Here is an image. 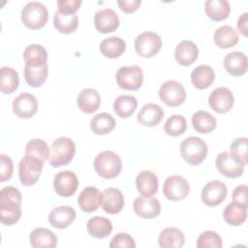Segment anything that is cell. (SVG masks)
I'll use <instances>...</instances> for the list:
<instances>
[{
	"instance_id": "9a60e30c",
	"label": "cell",
	"mask_w": 248,
	"mask_h": 248,
	"mask_svg": "<svg viewBox=\"0 0 248 248\" xmlns=\"http://www.w3.org/2000/svg\"><path fill=\"white\" fill-rule=\"evenodd\" d=\"M38 110V101L30 93H20L13 102L14 113L22 119L31 118Z\"/></svg>"
},
{
	"instance_id": "1f68e13d",
	"label": "cell",
	"mask_w": 248,
	"mask_h": 248,
	"mask_svg": "<svg viewBox=\"0 0 248 248\" xmlns=\"http://www.w3.org/2000/svg\"><path fill=\"white\" fill-rule=\"evenodd\" d=\"M126 49V43L119 37H109L104 39L100 44L101 53L110 59L121 56Z\"/></svg>"
},
{
	"instance_id": "bcb514c9",
	"label": "cell",
	"mask_w": 248,
	"mask_h": 248,
	"mask_svg": "<svg viewBox=\"0 0 248 248\" xmlns=\"http://www.w3.org/2000/svg\"><path fill=\"white\" fill-rule=\"evenodd\" d=\"M13 170L14 165L12 159L7 155L2 154L0 156V181L5 182L10 180L13 175Z\"/></svg>"
},
{
	"instance_id": "f1b7e54d",
	"label": "cell",
	"mask_w": 248,
	"mask_h": 248,
	"mask_svg": "<svg viewBox=\"0 0 248 248\" xmlns=\"http://www.w3.org/2000/svg\"><path fill=\"white\" fill-rule=\"evenodd\" d=\"M215 79V73L209 65H200L191 73V81L198 89H206Z\"/></svg>"
},
{
	"instance_id": "484cf974",
	"label": "cell",
	"mask_w": 248,
	"mask_h": 248,
	"mask_svg": "<svg viewBox=\"0 0 248 248\" xmlns=\"http://www.w3.org/2000/svg\"><path fill=\"white\" fill-rule=\"evenodd\" d=\"M77 104L82 112L93 113L101 105V96L99 92L93 88H84L79 92Z\"/></svg>"
},
{
	"instance_id": "2e32d148",
	"label": "cell",
	"mask_w": 248,
	"mask_h": 248,
	"mask_svg": "<svg viewBox=\"0 0 248 248\" xmlns=\"http://www.w3.org/2000/svg\"><path fill=\"white\" fill-rule=\"evenodd\" d=\"M135 213L143 219L156 218L161 213L159 201L152 197H138L133 203Z\"/></svg>"
},
{
	"instance_id": "7c38bea8",
	"label": "cell",
	"mask_w": 248,
	"mask_h": 248,
	"mask_svg": "<svg viewBox=\"0 0 248 248\" xmlns=\"http://www.w3.org/2000/svg\"><path fill=\"white\" fill-rule=\"evenodd\" d=\"M53 187L57 195L65 198L72 197L78 187V176L72 170L59 171L53 178Z\"/></svg>"
},
{
	"instance_id": "f6af8a7d",
	"label": "cell",
	"mask_w": 248,
	"mask_h": 248,
	"mask_svg": "<svg viewBox=\"0 0 248 248\" xmlns=\"http://www.w3.org/2000/svg\"><path fill=\"white\" fill-rule=\"evenodd\" d=\"M110 248H135L136 247V242L134 238L125 232H120L115 234L110 243H109Z\"/></svg>"
},
{
	"instance_id": "cb8c5ba5",
	"label": "cell",
	"mask_w": 248,
	"mask_h": 248,
	"mask_svg": "<svg viewBox=\"0 0 248 248\" xmlns=\"http://www.w3.org/2000/svg\"><path fill=\"white\" fill-rule=\"evenodd\" d=\"M163 117V108L157 104L148 103L141 108V109L138 113L137 120L143 126L154 127L161 122Z\"/></svg>"
},
{
	"instance_id": "b9f144b4",
	"label": "cell",
	"mask_w": 248,
	"mask_h": 248,
	"mask_svg": "<svg viewBox=\"0 0 248 248\" xmlns=\"http://www.w3.org/2000/svg\"><path fill=\"white\" fill-rule=\"evenodd\" d=\"M187 129V121L184 116L174 114L169 117L164 125V130L167 135L170 137H178Z\"/></svg>"
},
{
	"instance_id": "8992f818",
	"label": "cell",
	"mask_w": 248,
	"mask_h": 248,
	"mask_svg": "<svg viewBox=\"0 0 248 248\" xmlns=\"http://www.w3.org/2000/svg\"><path fill=\"white\" fill-rule=\"evenodd\" d=\"M116 82L121 89L136 91L140 89L143 81V73L140 66H122L116 72Z\"/></svg>"
},
{
	"instance_id": "7dc6e473",
	"label": "cell",
	"mask_w": 248,
	"mask_h": 248,
	"mask_svg": "<svg viewBox=\"0 0 248 248\" xmlns=\"http://www.w3.org/2000/svg\"><path fill=\"white\" fill-rule=\"evenodd\" d=\"M81 5L80 0H59L57 1L58 12L66 15H73L79 9Z\"/></svg>"
},
{
	"instance_id": "603a6c76",
	"label": "cell",
	"mask_w": 248,
	"mask_h": 248,
	"mask_svg": "<svg viewBox=\"0 0 248 248\" xmlns=\"http://www.w3.org/2000/svg\"><path fill=\"white\" fill-rule=\"evenodd\" d=\"M247 57L243 52L232 51L224 58V67L226 71L233 76L240 77L247 72Z\"/></svg>"
},
{
	"instance_id": "4316f807",
	"label": "cell",
	"mask_w": 248,
	"mask_h": 248,
	"mask_svg": "<svg viewBox=\"0 0 248 248\" xmlns=\"http://www.w3.org/2000/svg\"><path fill=\"white\" fill-rule=\"evenodd\" d=\"M25 66L38 68L46 65L47 52L46 49L38 44H32L26 46L23 51Z\"/></svg>"
},
{
	"instance_id": "f35d334b",
	"label": "cell",
	"mask_w": 248,
	"mask_h": 248,
	"mask_svg": "<svg viewBox=\"0 0 248 248\" xmlns=\"http://www.w3.org/2000/svg\"><path fill=\"white\" fill-rule=\"evenodd\" d=\"M53 25L58 32L71 34L75 32L78 26V17L76 14L66 15L56 11L53 16Z\"/></svg>"
},
{
	"instance_id": "ba28073f",
	"label": "cell",
	"mask_w": 248,
	"mask_h": 248,
	"mask_svg": "<svg viewBox=\"0 0 248 248\" xmlns=\"http://www.w3.org/2000/svg\"><path fill=\"white\" fill-rule=\"evenodd\" d=\"M134 46L139 55L149 58L156 55L161 49L162 39L155 32L145 31L137 36Z\"/></svg>"
},
{
	"instance_id": "4fadbf2b",
	"label": "cell",
	"mask_w": 248,
	"mask_h": 248,
	"mask_svg": "<svg viewBox=\"0 0 248 248\" xmlns=\"http://www.w3.org/2000/svg\"><path fill=\"white\" fill-rule=\"evenodd\" d=\"M215 165L218 171L229 178L239 177L244 170V165L232 158L228 151H222L217 155Z\"/></svg>"
},
{
	"instance_id": "e0dca14e",
	"label": "cell",
	"mask_w": 248,
	"mask_h": 248,
	"mask_svg": "<svg viewBox=\"0 0 248 248\" xmlns=\"http://www.w3.org/2000/svg\"><path fill=\"white\" fill-rule=\"evenodd\" d=\"M95 28L100 33H110L119 26L118 15L109 8L99 10L94 16Z\"/></svg>"
},
{
	"instance_id": "d4e9b609",
	"label": "cell",
	"mask_w": 248,
	"mask_h": 248,
	"mask_svg": "<svg viewBox=\"0 0 248 248\" xmlns=\"http://www.w3.org/2000/svg\"><path fill=\"white\" fill-rule=\"evenodd\" d=\"M30 245L34 248H54L57 246V236L46 228H36L29 235Z\"/></svg>"
},
{
	"instance_id": "ee69618b",
	"label": "cell",
	"mask_w": 248,
	"mask_h": 248,
	"mask_svg": "<svg viewBox=\"0 0 248 248\" xmlns=\"http://www.w3.org/2000/svg\"><path fill=\"white\" fill-rule=\"evenodd\" d=\"M198 248H221L222 239L221 236L214 231H205L197 240Z\"/></svg>"
},
{
	"instance_id": "c3c4849f",
	"label": "cell",
	"mask_w": 248,
	"mask_h": 248,
	"mask_svg": "<svg viewBox=\"0 0 248 248\" xmlns=\"http://www.w3.org/2000/svg\"><path fill=\"white\" fill-rule=\"evenodd\" d=\"M232 202L247 206V204H248V202H247V185L242 184V185L236 186L234 188V190L232 191Z\"/></svg>"
},
{
	"instance_id": "74e56055",
	"label": "cell",
	"mask_w": 248,
	"mask_h": 248,
	"mask_svg": "<svg viewBox=\"0 0 248 248\" xmlns=\"http://www.w3.org/2000/svg\"><path fill=\"white\" fill-rule=\"evenodd\" d=\"M114 118L107 112H101L90 120V129L96 135H106L115 128Z\"/></svg>"
},
{
	"instance_id": "8fae6325",
	"label": "cell",
	"mask_w": 248,
	"mask_h": 248,
	"mask_svg": "<svg viewBox=\"0 0 248 248\" xmlns=\"http://www.w3.org/2000/svg\"><path fill=\"white\" fill-rule=\"evenodd\" d=\"M228 189L225 183L220 180H212L207 182L201 194L202 202L208 206H216L221 204L227 197Z\"/></svg>"
},
{
	"instance_id": "836d02e7",
	"label": "cell",
	"mask_w": 248,
	"mask_h": 248,
	"mask_svg": "<svg viewBox=\"0 0 248 248\" xmlns=\"http://www.w3.org/2000/svg\"><path fill=\"white\" fill-rule=\"evenodd\" d=\"M224 220L231 226H240L247 218V206L232 202L223 211Z\"/></svg>"
},
{
	"instance_id": "60d3db41",
	"label": "cell",
	"mask_w": 248,
	"mask_h": 248,
	"mask_svg": "<svg viewBox=\"0 0 248 248\" xmlns=\"http://www.w3.org/2000/svg\"><path fill=\"white\" fill-rule=\"evenodd\" d=\"M25 155L38 158L39 160L45 162L46 159H48L49 148L44 140L33 139L25 145Z\"/></svg>"
},
{
	"instance_id": "5b68a950",
	"label": "cell",
	"mask_w": 248,
	"mask_h": 248,
	"mask_svg": "<svg viewBox=\"0 0 248 248\" xmlns=\"http://www.w3.org/2000/svg\"><path fill=\"white\" fill-rule=\"evenodd\" d=\"M48 19V12L46 6L40 2H28L21 10V21L29 29L43 28Z\"/></svg>"
},
{
	"instance_id": "5bb4252c",
	"label": "cell",
	"mask_w": 248,
	"mask_h": 248,
	"mask_svg": "<svg viewBox=\"0 0 248 248\" xmlns=\"http://www.w3.org/2000/svg\"><path fill=\"white\" fill-rule=\"evenodd\" d=\"M234 97L227 87H217L209 95L208 104L218 113H226L232 108Z\"/></svg>"
},
{
	"instance_id": "f546056e",
	"label": "cell",
	"mask_w": 248,
	"mask_h": 248,
	"mask_svg": "<svg viewBox=\"0 0 248 248\" xmlns=\"http://www.w3.org/2000/svg\"><path fill=\"white\" fill-rule=\"evenodd\" d=\"M88 233L95 238H105L112 232L111 221L102 216H95L88 220L86 224Z\"/></svg>"
},
{
	"instance_id": "681fc988",
	"label": "cell",
	"mask_w": 248,
	"mask_h": 248,
	"mask_svg": "<svg viewBox=\"0 0 248 248\" xmlns=\"http://www.w3.org/2000/svg\"><path fill=\"white\" fill-rule=\"evenodd\" d=\"M117 4L124 13L131 14L136 12L140 8L141 1L140 0H119Z\"/></svg>"
},
{
	"instance_id": "d590c367",
	"label": "cell",
	"mask_w": 248,
	"mask_h": 248,
	"mask_svg": "<svg viewBox=\"0 0 248 248\" xmlns=\"http://www.w3.org/2000/svg\"><path fill=\"white\" fill-rule=\"evenodd\" d=\"M216 119L209 112L198 110L192 116L193 128L201 134L211 133L216 128Z\"/></svg>"
},
{
	"instance_id": "7402d4cb",
	"label": "cell",
	"mask_w": 248,
	"mask_h": 248,
	"mask_svg": "<svg viewBox=\"0 0 248 248\" xmlns=\"http://www.w3.org/2000/svg\"><path fill=\"white\" fill-rule=\"evenodd\" d=\"M138 192L143 197H153L158 191V177L150 170H142L136 177Z\"/></svg>"
},
{
	"instance_id": "ffe728a7",
	"label": "cell",
	"mask_w": 248,
	"mask_h": 248,
	"mask_svg": "<svg viewBox=\"0 0 248 248\" xmlns=\"http://www.w3.org/2000/svg\"><path fill=\"white\" fill-rule=\"evenodd\" d=\"M199 56L197 45L190 40L181 41L174 49V58L182 66L192 65Z\"/></svg>"
},
{
	"instance_id": "d6986e66",
	"label": "cell",
	"mask_w": 248,
	"mask_h": 248,
	"mask_svg": "<svg viewBox=\"0 0 248 248\" xmlns=\"http://www.w3.org/2000/svg\"><path fill=\"white\" fill-rule=\"evenodd\" d=\"M102 207L106 213L117 214L124 206V196L122 192L113 187L107 188L103 191Z\"/></svg>"
},
{
	"instance_id": "277c9868",
	"label": "cell",
	"mask_w": 248,
	"mask_h": 248,
	"mask_svg": "<svg viewBox=\"0 0 248 248\" xmlns=\"http://www.w3.org/2000/svg\"><path fill=\"white\" fill-rule=\"evenodd\" d=\"M207 145L199 137H188L180 144V154L184 161L192 166H199L206 158Z\"/></svg>"
},
{
	"instance_id": "30bf717a",
	"label": "cell",
	"mask_w": 248,
	"mask_h": 248,
	"mask_svg": "<svg viewBox=\"0 0 248 248\" xmlns=\"http://www.w3.org/2000/svg\"><path fill=\"white\" fill-rule=\"evenodd\" d=\"M190 192L188 181L180 175H170L167 177L163 185V194L170 201H181Z\"/></svg>"
},
{
	"instance_id": "44dd1931",
	"label": "cell",
	"mask_w": 248,
	"mask_h": 248,
	"mask_svg": "<svg viewBox=\"0 0 248 248\" xmlns=\"http://www.w3.org/2000/svg\"><path fill=\"white\" fill-rule=\"evenodd\" d=\"M76 219V211L69 205L57 206L48 214L49 224L56 229L69 227Z\"/></svg>"
},
{
	"instance_id": "ac0fdd59",
	"label": "cell",
	"mask_w": 248,
	"mask_h": 248,
	"mask_svg": "<svg viewBox=\"0 0 248 248\" xmlns=\"http://www.w3.org/2000/svg\"><path fill=\"white\" fill-rule=\"evenodd\" d=\"M103 195L93 186L85 187L79 194L78 202L80 209L83 212L90 213L96 211L102 204Z\"/></svg>"
},
{
	"instance_id": "f907efd6",
	"label": "cell",
	"mask_w": 248,
	"mask_h": 248,
	"mask_svg": "<svg viewBox=\"0 0 248 248\" xmlns=\"http://www.w3.org/2000/svg\"><path fill=\"white\" fill-rule=\"evenodd\" d=\"M237 30L244 36L247 37L248 32V13H243L237 19L236 23Z\"/></svg>"
},
{
	"instance_id": "4dcf8cb0",
	"label": "cell",
	"mask_w": 248,
	"mask_h": 248,
	"mask_svg": "<svg viewBox=\"0 0 248 248\" xmlns=\"http://www.w3.org/2000/svg\"><path fill=\"white\" fill-rule=\"evenodd\" d=\"M204 11L211 20L221 21L229 16L231 6L227 0H206L204 3Z\"/></svg>"
},
{
	"instance_id": "e575fe53",
	"label": "cell",
	"mask_w": 248,
	"mask_h": 248,
	"mask_svg": "<svg viewBox=\"0 0 248 248\" xmlns=\"http://www.w3.org/2000/svg\"><path fill=\"white\" fill-rule=\"evenodd\" d=\"M138 107L136 97L132 95H119L113 102V110L121 118L130 117Z\"/></svg>"
},
{
	"instance_id": "8d00e7d4",
	"label": "cell",
	"mask_w": 248,
	"mask_h": 248,
	"mask_svg": "<svg viewBox=\"0 0 248 248\" xmlns=\"http://www.w3.org/2000/svg\"><path fill=\"white\" fill-rule=\"evenodd\" d=\"M19 84L17 72L8 66L0 69V90L4 94H11L16 91Z\"/></svg>"
},
{
	"instance_id": "83f0119b",
	"label": "cell",
	"mask_w": 248,
	"mask_h": 248,
	"mask_svg": "<svg viewBox=\"0 0 248 248\" xmlns=\"http://www.w3.org/2000/svg\"><path fill=\"white\" fill-rule=\"evenodd\" d=\"M184 240L183 232L174 227L164 229L158 237L159 246L162 248H181L184 245Z\"/></svg>"
},
{
	"instance_id": "52a82bcc",
	"label": "cell",
	"mask_w": 248,
	"mask_h": 248,
	"mask_svg": "<svg viewBox=\"0 0 248 248\" xmlns=\"http://www.w3.org/2000/svg\"><path fill=\"white\" fill-rule=\"evenodd\" d=\"M44 162L32 156H24L18 163V176L23 186L35 184L43 170Z\"/></svg>"
},
{
	"instance_id": "d6a6232c",
	"label": "cell",
	"mask_w": 248,
	"mask_h": 248,
	"mask_svg": "<svg viewBox=\"0 0 248 248\" xmlns=\"http://www.w3.org/2000/svg\"><path fill=\"white\" fill-rule=\"evenodd\" d=\"M214 43L220 48H230L238 43L237 32L231 25H223L213 35Z\"/></svg>"
},
{
	"instance_id": "3957f363",
	"label": "cell",
	"mask_w": 248,
	"mask_h": 248,
	"mask_svg": "<svg viewBox=\"0 0 248 248\" xmlns=\"http://www.w3.org/2000/svg\"><path fill=\"white\" fill-rule=\"evenodd\" d=\"M94 169L101 177L111 179L120 173L122 170V162L115 152L105 150L95 157Z\"/></svg>"
},
{
	"instance_id": "ab89813d",
	"label": "cell",
	"mask_w": 248,
	"mask_h": 248,
	"mask_svg": "<svg viewBox=\"0 0 248 248\" xmlns=\"http://www.w3.org/2000/svg\"><path fill=\"white\" fill-rule=\"evenodd\" d=\"M48 75L47 64L42 67L33 68L24 66V78L26 83L32 87H40L44 84Z\"/></svg>"
},
{
	"instance_id": "7a4b0ae2",
	"label": "cell",
	"mask_w": 248,
	"mask_h": 248,
	"mask_svg": "<svg viewBox=\"0 0 248 248\" xmlns=\"http://www.w3.org/2000/svg\"><path fill=\"white\" fill-rule=\"evenodd\" d=\"M76 153V144L70 138L60 137L54 140L49 147L48 162L50 166L58 168L68 165Z\"/></svg>"
},
{
	"instance_id": "7bdbcfd3",
	"label": "cell",
	"mask_w": 248,
	"mask_h": 248,
	"mask_svg": "<svg viewBox=\"0 0 248 248\" xmlns=\"http://www.w3.org/2000/svg\"><path fill=\"white\" fill-rule=\"evenodd\" d=\"M230 154L237 162L242 165L248 163L247 159V138H238L235 139L230 147Z\"/></svg>"
},
{
	"instance_id": "9c48e42d",
	"label": "cell",
	"mask_w": 248,
	"mask_h": 248,
	"mask_svg": "<svg viewBox=\"0 0 248 248\" xmlns=\"http://www.w3.org/2000/svg\"><path fill=\"white\" fill-rule=\"evenodd\" d=\"M159 98L169 107H177L185 102L186 91L180 82L170 79L160 86Z\"/></svg>"
},
{
	"instance_id": "6da1fadb",
	"label": "cell",
	"mask_w": 248,
	"mask_h": 248,
	"mask_svg": "<svg viewBox=\"0 0 248 248\" xmlns=\"http://www.w3.org/2000/svg\"><path fill=\"white\" fill-rule=\"evenodd\" d=\"M21 194L13 186L4 187L0 191V221L3 225L13 226L21 217Z\"/></svg>"
}]
</instances>
